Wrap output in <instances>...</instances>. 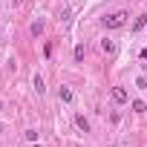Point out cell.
<instances>
[{"label": "cell", "mask_w": 147, "mask_h": 147, "mask_svg": "<svg viewBox=\"0 0 147 147\" xmlns=\"http://www.w3.org/2000/svg\"><path fill=\"white\" fill-rule=\"evenodd\" d=\"M43 29H46V20H32L29 35H32V38H40V35H43Z\"/></svg>", "instance_id": "cell-3"}, {"label": "cell", "mask_w": 147, "mask_h": 147, "mask_svg": "<svg viewBox=\"0 0 147 147\" xmlns=\"http://www.w3.org/2000/svg\"><path fill=\"white\" fill-rule=\"evenodd\" d=\"M136 87H138V90H147V78L138 75V78H136Z\"/></svg>", "instance_id": "cell-12"}, {"label": "cell", "mask_w": 147, "mask_h": 147, "mask_svg": "<svg viewBox=\"0 0 147 147\" xmlns=\"http://www.w3.org/2000/svg\"><path fill=\"white\" fill-rule=\"evenodd\" d=\"M0 133H3V124H0Z\"/></svg>", "instance_id": "cell-14"}, {"label": "cell", "mask_w": 147, "mask_h": 147, "mask_svg": "<svg viewBox=\"0 0 147 147\" xmlns=\"http://www.w3.org/2000/svg\"><path fill=\"white\" fill-rule=\"evenodd\" d=\"M115 49H118V46H115L113 38H104V40H101V52H104V55H115Z\"/></svg>", "instance_id": "cell-4"}, {"label": "cell", "mask_w": 147, "mask_h": 147, "mask_svg": "<svg viewBox=\"0 0 147 147\" xmlns=\"http://www.w3.org/2000/svg\"><path fill=\"white\" fill-rule=\"evenodd\" d=\"M127 12L124 9H118V12H110V15H104L101 18V23H104V29H121V26H127Z\"/></svg>", "instance_id": "cell-1"}, {"label": "cell", "mask_w": 147, "mask_h": 147, "mask_svg": "<svg viewBox=\"0 0 147 147\" xmlns=\"http://www.w3.org/2000/svg\"><path fill=\"white\" fill-rule=\"evenodd\" d=\"M138 3H141V0H138Z\"/></svg>", "instance_id": "cell-16"}, {"label": "cell", "mask_w": 147, "mask_h": 147, "mask_svg": "<svg viewBox=\"0 0 147 147\" xmlns=\"http://www.w3.org/2000/svg\"><path fill=\"white\" fill-rule=\"evenodd\" d=\"M130 107H133V113H138V115H144V113H147V104H144V101H133Z\"/></svg>", "instance_id": "cell-9"}, {"label": "cell", "mask_w": 147, "mask_h": 147, "mask_svg": "<svg viewBox=\"0 0 147 147\" xmlns=\"http://www.w3.org/2000/svg\"><path fill=\"white\" fill-rule=\"evenodd\" d=\"M84 55H87V49H84V43H78L75 46V61H84Z\"/></svg>", "instance_id": "cell-11"}, {"label": "cell", "mask_w": 147, "mask_h": 147, "mask_svg": "<svg viewBox=\"0 0 147 147\" xmlns=\"http://www.w3.org/2000/svg\"><path fill=\"white\" fill-rule=\"evenodd\" d=\"M138 58H141V61H147V46H144V49L138 52Z\"/></svg>", "instance_id": "cell-13"}, {"label": "cell", "mask_w": 147, "mask_h": 147, "mask_svg": "<svg viewBox=\"0 0 147 147\" xmlns=\"http://www.w3.org/2000/svg\"><path fill=\"white\" fill-rule=\"evenodd\" d=\"M58 101H61V104H69V101H72V90H69V87H58Z\"/></svg>", "instance_id": "cell-5"}, {"label": "cell", "mask_w": 147, "mask_h": 147, "mask_svg": "<svg viewBox=\"0 0 147 147\" xmlns=\"http://www.w3.org/2000/svg\"><path fill=\"white\" fill-rule=\"evenodd\" d=\"M144 26H147V15H138V18L133 20V26H130V29H133V32H141Z\"/></svg>", "instance_id": "cell-7"}, {"label": "cell", "mask_w": 147, "mask_h": 147, "mask_svg": "<svg viewBox=\"0 0 147 147\" xmlns=\"http://www.w3.org/2000/svg\"><path fill=\"white\" fill-rule=\"evenodd\" d=\"M32 87H35V92H38V95H43V92H46V87H43V78H40V75H35V78H32Z\"/></svg>", "instance_id": "cell-8"}, {"label": "cell", "mask_w": 147, "mask_h": 147, "mask_svg": "<svg viewBox=\"0 0 147 147\" xmlns=\"http://www.w3.org/2000/svg\"><path fill=\"white\" fill-rule=\"evenodd\" d=\"M23 136H26V141H38V130H35V127L23 130Z\"/></svg>", "instance_id": "cell-10"}, {"label": "cell", "mask_w": 147, "mask_h": 147, "mask_svg": "<svg viewBox=\"0 0 147 147\" xmlns=\"http://www.w3.org/2000/svg\"><path fill=\"white\" fill-rule=\"evenodd\" d=\"M110 98H113V104H118V107H124V104L130 101V92H127L124 87H113V92H110Z\"/></svg>", "instance_id": "cell-2"}, {"label": "cell", "mask_w": 147, "mask_h": 147, "mask_svg": "<svg viewBox=\"0 0 147 147\" xmlns=\"http://www.w3.org/2000/svg\"><path fill=\"white\" fill-rule=\"evenodd\" d=\"M0 32H3V29H0Z\"/></svg>", "instance_id": "cell-15"}, {"label": "cell", "mask_w": 147, "mask_h": 147, "mask_svg": "<svg viewBox=\"0 0 147 147\" xmlns=\"http://www.w3.org/2000/svg\"><path fill=\"white\" fill-rule=\"evenodd\" d=\"M75 127H78L81 133H90V121H87V115H75Z\"/></svg>", "instance_id": "cell-6"}]
</instances>
